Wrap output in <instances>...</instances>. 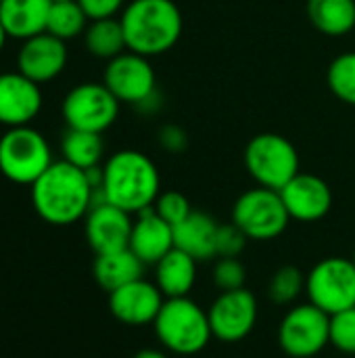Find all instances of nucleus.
I'll use <instances>...</instances> for the list:
<instances>
[{
  "mask_svg": "<svg viewBox=\"0 0 355 358\" xmlns=\"http://www.w3.org/2000/svg\"><path fill=\"white\" fill-rule=\"evenodd\" d=\"M159 193L161 176L155 162L142 151L121 149L103 164V185L94 191V203L109 201L136 216L153 208Z\"/></svg>",
  "mask_w": 355,
  "mask_h": 358,
  "instance_id": "obj_1",
  "label": "nucleus"
},
{
  "mask_svg": "<svg viewBox=\"0 0 355 358\" xmlns=\"http://www.w3.org/2000/svg\"><path fill=\"white\" fill-rule=\"evenodd\" d=\"M94 203V187L86 170H80L65 159L52 166L31 185V206L36 214L54 227H69L90 212Z\"/></svg>",
  "mask_w": 355,
  "mask_h": 358,
  "instance_id": "obj_2",
  "label": "nucleus"
},
{
  "mask_svg": "<svg viewBox=\"0 0 355 358\" xmlns=\"http://www.w3.org/2000/svg\"><path fill=\"white\" fill-rule=\"evenodd\" d=\"M119 21L128 50L149 59L169 52L184 29L182 10L174 0H130Z\"/></svg>",
  "mask_w": 355,
  "mask_h": 358,
  "instance_id": "obj_3",
  "label": "nucleus"
},
{
  "mask_svg": "<svg viewBox=\"0 0 355 358\" xmlns=\"http://www.w3.org/2000/svg\"><path fill=\"white\" fill-rule=\"evenodd\" d=\"M153 331L163 350L178 357H195L213 340L207 310L192 298H165Z\"/></svg>",
  "mask_w": 355,
  "mask_h": 358,
  "instance_id": "obj_4",
  "label": "nucleus"
},
{
  "mask_svg": "<svg viewBox=\"0 0 355 358\" xmlns=\"http://www.w3.org/2000/svg\"><path fill=\"white\" fill-rule=\"evenodd\" d=\"M52 149L44 134L31 126L6 128L0 136V172L15 185H33L50 166Z\"/></svg>",
  "mask_w": 355,
  "mask_h": 358,
  "instance_id": "obj_5",
  "label": "nucleus"
},
{
  "mask_svg": "<svg viewBox=\"0 0 355 358\" xmlns=\"http://www.w3.org/2000/svg\"><path fill=\"white\" fill-rule=\"evenodd\" d=\"M245 168L249 176L266 189L280 191L301 170L299 153L295 145L276 132H262L253 136L245 147Z\"/></svg>",
  "mask_w": 355,
  "mask_h": 358,
  "instance_id": "obj_6",
  "label": "nucleus"
},
{
  "mask_svg": "<svg viewBox=\"0 0 355 358\" xmlns=\"http://www.w3.org/2000/svg\"><path fill=\"white\" fill-rule=\"evenodd\" d=\"M232 222L249 237V241H272L287 231L291 216L280 191L257 185L236 197L232 206Z\"/></svg>",
  "mask_w": 355,
  "mask_h": 358,
  "instance_id": "obj_7",
  "label": "nucleus"
},
{
  "mask_svg": "<svg viewBox=\"0 0 355 358\" xmlns=\"http://www.w3.org/2000/svg\"><path fill=\"white\" fill-rule=\"evenodd\" d=\"M276 340L287 357H318L326 346H331V315L312 302L293 304L280 319Z\"/></svg>",
  "mask_w": 355,
  "mask_h": 358,
  "instance_id": "obj_8",
  "label": "nucleus"
},
{
  "mask_svg": "<svg viewBox=\"0 0 355 358\" xmlns=\"http://www.w3.org/2000/svg\"><path fill=\"white\" fill-rule=\"evenodd\" d=\"M308 302L324 310L326 315H337L355 306V264L352 258L331 256L312 266L305 275Z\"/></svg>",
  "mask_w": 355,
  "mask_h": 358,
  "instance_id": "obj_9",
  "label": "nucleus"
},
{
  "mask_svg": "<svg viewBox=\"0 0 355 358\" xmlns=\"http://www.w3.org/2000/svg\"><path fill=\"white\" fill-rule=\"evenodd\" d=\"M119 101L103 82H82L73 86L61 105L67 128L103 134L119 115Z\"/></svg>",
  "mask_w": 355,
  "mask_h": 358,
  "instance_id": "obj_10",
  "label": "nucleus"
},
{
  "mask_svg": "<svg viewBox=\"0 0 355 358\" xmlns=\"http://www.w3.org/2000/svg\"><path fill=\"white\" fill-rule=\"evenodd\" d=\"M103 84L115 94L119 103L134 107L149 105L157 94V76L151 59L132 50H126L119 57L107 61Z\"/></svg>",
  "mask_w": 355,
  "mask_h": 358,
  "instance_id": "obj_11",
  "label": "nucleus"
},
{
  "mask_svg": "<svg viewBox=\"0 0 355 358\" xmlns=\"http://www.w3.org/2000/svg\"><path fill=\"white\" fill-rule=\"evenodd\" d=\"M257 298L247 289L220 292L207 308L211 334L222 344H239L251 336L257 325Z\"/></svg>",
  "mask_w": 355,
  "mask_h": 358,
  "instance_id": "obj_12",
  "label": "nucleus"
},
{
  "mask_svg": "<svg viewBox=\"0 0 355 358\" xmlns=\"http://www.w3.org/2000/svg\"><path fill=\"white\" fill-rule=\"evenodd\" d=\"M132 224L134 218L130 212L109 201H98L84 218V235L96 256L111 254L130 248Z\"/></svg>",
  "mask_w": 355,
  "mask_h": 358,
  "instance_id": "obj_13",
  "label": "nucleus"
},
{
  "mask_svg": "<svg viewBox=\"0 0 355 358\" xmlns=\"http://www.w3.org/2000/svg\"><path fill=\"white\" fill-rule=\"evenodd\" d=\"M67 59V42L48 31H42L21 42L17 52V71L42 86L63 73Z\"/></svg>",
  "mask_w": 355,
  "mask_h": 358,
  "instance_id": "obj_14",
  "label": "nucleus"
},
{
  "mask_svg": "<svg viewBox=\"0 0 355 358\" xmlns=\"http://www.w3.org/2000/svg\"><path fill=\"white\" fill-rule=\"evenodd\" d=\"M163 302H165V296L161 294V289L155 285V281H149L144 277L109 294L111 315L119 323L130 325V327L153 325Z\"/></svg>",
  "mask_w": 355,
  "mask_h": 358,
  "instance_id": "obj_15",
  "label": "nucleus"
},
{
  "mask_svg": "<svg viewBox=\"0 0 355 358\" xmlns=\"http://www.w3.org/2000/svg\"><path fill=\"white\" fill-rule=\"evenodd\" d=\"M44 96L40 84L21 71L0 73V124L6 128L29 126L42 111Z\"/></svg>",
  "mask_w": 355,
  "mask_h": 358,
  "instance_id": "obj_16",
  "label": "nucleus"
},
{
  "mask_svg": "<svg viewBox=\"0 0 355 358\" xmlns=\"http://www.w3.org/2000/svg\"><path fill=\"white\" fill-rule=\"evenodd\" d=\"M280 197L291 220L297 222H318L333 208V191L326 180L308 172H299L287 187H282Z\"/></svg>",
  "mask_w": 355,
  "mask_h": 358,
  "instance_id": "obj_17",
  "label": "nucleus"
},
{
  "mask_svg": "<svg viewBox=\"0 0 355 358\" xmlns=\"http://www.w3.org/2000/svg\"><path fill=\"white\" fill-rule=\"evenodd\" d=\"M174 248L172 224H167L153 208L136 214L130 235V250L142 260L144 266H155Z\"/></svg>",
  "mask_w": 355,
  "mask_h": 358,
  "instance_id": "obj_18",
  "label": "nucleus"
},
{
  "mask_svg": "<svg viewBox=\"0 0 355 358\" xmlns=\"http://www.w3.org/2000/svg\"><path fill=\"white\" fill-rule=\"evenodd\" d=\"M218 229L220 224L213 216L192 210L186 220L174 227V243L197 262L213 260L218 258Z\"/></svg>",
  "mask_w": 355,
  "mask_h": 358,
  "instance_id": "obj_19",
  "label": "nucleus"
},
{
  "mask_svg": "<svg viewBox=\"0 0 355 358\" xmlns=\"http://www.w3.org/2000/svg\"><path fill=\"white\" fill-rule=\"evenodd\" d=\"M52 0H2L0 23L8 38L27 40L46 31Z\"/></svg>",
  "mask_w": 355,
  "mask_h": 358,
  "instance_id": "obj_20",
  "label": "nucleus"
},
{
  "mask_svg": "<svg viewBox=\"0 0 355 358\" xmlns=\"http://www.w3.org/2000/svg\"><path fill=\"white\" fill-rule=\"evenodd\" d=\"M197 264L199 262L190 254L174 248L153 266V281L165 298L188 296L197 283Z\"/></svg>",
  "mask_w": 355,
  "mask_h": 358,
  "instance_id": "obj_21",
  "label": "nucleus"
},
{
  "mask_svg": "<svg viewBox=\"0 0 355 358\" xmlns=\"http://www.w3.org/2000/svg\"><path fill=\"white\" fill-rule=\"evenodd\" d=\"M144 264L142 260L130 250H119V252H111V254H98L92 266V275L96 279V283L105 289V292H115L136 279H140L144 275Z\"/></svg>",
  "mask_w": 355,
  "mask_h": 358,
  "instance_id": "obj_22",
  "label": "nucleus"
},
{
  "mask_svg": "<svg viewBox=\"0 0 355 358\" xmlns=\"http://www.w3.org/2000/svg\"><path fill=\"white\" fill-rule=\"evenodd\" d=\"M308 17L324 36H347L355 29V0H308Z\"/></svg>",
  "mask_w": 355,
  "mask_h": 358,
  "instance_id": "obj_23",
  "label": "nucleus"
},
{
  "mask_svg": "<svg viewBox=\"0 0 355 358\" xmlns=\"http://www.w3.org/2000/svg\"><path fill=\"white\" fill-rule=\"evenodd\" d=\"M61 155H63L61 159H65L67 164H71L80 170L96 168V166H100L103 155H105L103 134L67 128L61 138Z\"/></svg>",
  "mask_w": 355,
  "mask_h": 358,
  "instance_id": "obj_24",
  "label": "nucleus"
},
{
  "mask_svg": "<svg viewBox=\"0 0 355 358\" xmlns=\"http://www.w3.org/2000/svg\"><path fill=\"white\" fill-rule=\"evenodd\" d=\"M84 46L92 57L103 61H111L121 52H126L128 44L119 17L90 21L84 31Z\"/></svg>",
  "mask_w": 355,
  "mask_h": 358,
  "instance_id": "obj_25",
  "label": "nucleus"
},
{
  "mask_svg": "<svg viewBox=\"0 0 355 358\" xmlns=\"http://www.w3.org/2000/svg\"><path fill=\"white\" fill-rule=\"evenodd\" d=\"M88 23H90V19L77 0H61V2H52V6H50L46 31L56 36L59 40L67 42L77 36H84Z\"/></svg>",
  "mask_w": 355,
  "mask_h": 358,
  "instance_id": "obj_26",
  "label": "nucleus"
},
{
  "mask_svg": "<svg viewBox=\"0 0 355 358\" xmlns=\"http://www.w3.org/2000/svg\"><path fill=\"white\" fill-rule=\"evenodd\" d=\"M305 294V275L297 266H280L268 283V296L278 306H293Z\"/></svg>",
  "mask_w": 355,
  "mask_h": 358,
  "instance_id": "obj_27",
  "label": "nucleus"
},
{
  "mask_svg": "<svg viewBox=\"0 0 355 358\" xmlns=\"http://www.w3.org/2000/svg\"><path fill=\"white\" fill-rule=\"evenodd\" d=\"M326 84L339 101L355 107V50L343 52L331 61Z\"/></svg>",
  "mask_w": 355,
  "mask_h": 358,
  "instance_id": "obj_28",
  "label": "nucleus"
},
{
  "mask_svg": "<svg viewBox=\"0 0 355 358\" xmlns=\"http://www.w3.org/2000/svg\"><path fill=\"white\" fill-rule=\"evenodd\" d=\"M211 281L218 287V292L241 289L247 281V268L239 258H216Z\"/></svg>",
  "mask_w": 355,
  "mask_h": 358,
  "instance_id": "obj_29",
  "label": "nucleus"
},
{
  "mask_svg": "<svg viewBox=\"0 0 355 358\" xmlns=\"http://www.w3.org/2000/svg\"><path fill=\"white\" fill-rule=\"evenodd\" d=\"M331 346L343 355H355V306L331 317Z\"/></svg>",
  "mask_w": 355,
  "mask_h": 358,
  "instance_id": "obj_30",
  "label": "nucleus"
},
{
  "mask_svg": "<svg viewBox=\"0 0 355 358\" xmlns=\"http://www.w3.org/2000/svg\"><path fill=\"white\" fill-rule=\"evenodd\" d=\"M153 210L172 227L180 224L182 220H186L192 212V206L188 201V197L180 191H161Z\"/></svg>",
  "mask_w": 355,
  "mask_h": 358,
  "instance_id": "obj_31",
  "label": "nucleus"
},
{
  "mask_svg": "<svg viewBox=\"0 0 355 358\" xmlns=\"http://www.w3.org/2000/svg\"><path fill=\"white\" fill-rule=\"evenodd\" d=\"M249 237L230 220L218 229V258H239L247 248Z\"/></svg>",
  "mask_w": 355,
  "mask_h": 358,
  "instance_id": "obj_32",
  "label": "nucleus"
},
{
  "mask_svg": "<svg viewBox=\"0 0 355 358\" xmlns=\"http://www.w3.org/2000/svg\"><path fill=\"white\" fill-rule=\"evenodd\" d=\"M77 2L90 21L117 17V15H121V10L128 4V0H77Z\"/></svg>",
  "mask_w": 355,
  "mask_h": 358,
  "instance_id": "obj_33",
  "label": "nucleus"
},
{
  "mask_svg": "<svg viewBox=\"0 0 355 358\" xmlns=\"http://www.w3.org/2000/svg\"><path fill=\"white\" fill-rule=\"evenodd\" d=\"M159 145L165 151H169V153H182L188 147V136H186V132L180 126L165 124L159 130Z\"/></svg>",
  "mask_w": 355,
  "mask_h": 358,
  "instance_id": "obj_34",
  "label": "nucleus"
},
{
  "mask_svg": "<svg viewBox=\"0 0 355 358\" xmlns=\"http://www.w3.org/2000/svg\"><path fill=\"white\" fill-rule=\"evenodd\" d=\"M134 358H172L169 357V352L167 350H159V348H142V350H138Z\"/></svg>",
  "mask_w": 355,
  "mask_h": 358,
  "instance_id": "obj_35",
  "label": "nucleus"
},
{
  "mask_svg": "<svg viewBox=\"0 0 355 358\" xmlns=\"http://www.w3.org/2000/svg\"><path fill=\"white\" fill-rule=\"evenodd\" d=\"M6 40H8V36H6V31H4V27H2V23H0V52H2V48H4V44H6Z\"/></svg>",
  "mask_w": 355,
  "mask_h": 358,
  "instance_id": "obj_36",
  "label": "nucleus"
},
{
  "mask_svg": "<svg viewBox=\"0 0 355 358\" xmlns=\"http://www.w3.org/2000/svg\"><path fill=\"white\" fill-rule=\"evenodd\" d=\"M352 260H354V264H355V250H354V256H352Z\"/></svg>",
  "mask_w": 355,
  "mask_h": 358,
  "instance_id": "obj_37",
  "label": "nucleus"
},
{
  "mask_svg": "<svg viewBox=\"0 0 355 358\" xmlns=\"http://www.w3.org/2000/svg\"><path fill=\"white\" fill-rule=\"evenodd\" d=\"M52 2H61V0H52Z\"/></svg>",
  "mask_w": 355,
  "mask_h": 358,
  "instance_id": "obj_38",
  "label": "nucleus"
},
{
  "mask_svg": "<svg viewBox=\"0 0 355 358\" xmlns=\"http://www.w3.org/2000/svg\"><path fill=\"white\" fill-rule=\"evenodd\" d=\"M0 2H2V0H0Z\"/></svg>",
  "mask_w": 355,
  "mask_h": 358,
  "instance_id": "obj_39",
  "label": "nucleus"
}]
</instances>
